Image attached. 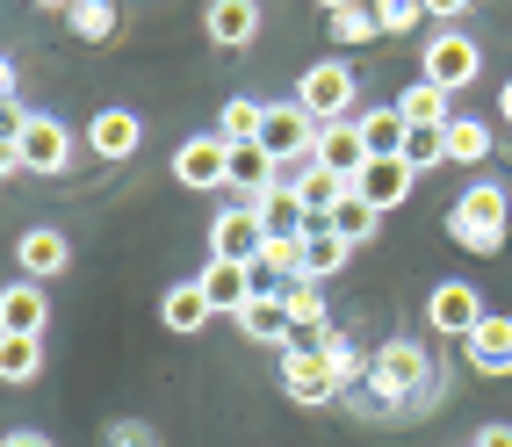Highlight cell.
<instances>
[{
  "label": "cell",
  "instance_id": "cell-1",
  "mask_svg": "<svg viewBox=\"0 0 512 447\" xmlns=\"http://www.w3.org/2000/svg\"><path fill=\"white\" fill-rule=\"evenodd\" d=\"M505 217H512V195H505L498 181H469V188L455 195V210H448V238H455L462 253L491 260V253L505 246Z\"/></svg>",
  "mask_w": 512,
  "mask_h": 447
},
{
  "label": "cell",
  "instance_id": "cell-2",
  "mask_svg": "<svg viewBox=\"0 0 512 447\" xmlns=\"http://www.w3.org/2000/svg\"><path fill=\"white\" fill-rule=\"evenodd\" d=\"M368 383L383 390V397H397L404 411L433 404V354H426V339H390V347H375Z\"/></svg>",
  "mask_w": 512,
  "mask_h": 447
},
{
  "label": "cell",
  "instance_id": "cell-3",
  "mask_svg": "<svg viewBox=\"0 0 512 447\" xmlns=\"http://www.w3.org/2000/svg\"><path fill=\"white\" fill-rule=\"evenodd\" d=\"M476 73H484V44H469L462 29H433V37L419 44V80L426 87L462 94V87H476Z\"/></svg>",
  "mask_w": 512,
  "mask_h": 447
},
{
  "label": "cell",
  "instance_id": "cell-4",
  "mask_svg": "<svg viewBox=\"0 0 512 447\" xmlns=\"http://www.w3.org/2000/svg\"><path fill=\"white\" fill-rule=\"evenodd\" d=\"M354 94H361V80H354L347 58H318V65H303V80H296V101H303L311 123H347Z\"/></svg>",
  "mask_w": 512,
  "mask_h": 447
},
{
  "label": "cell",
  "instance_id": "cell-5",
  "mask_svg": "<svg viewBox=\"0 0 512 447\" xmlns=\"http://www.w3.org/2000/svg\"><path fill=\"white\" fill-rule=\"evenodd\" d=\"M282 390L303 411L347 397V390H339V375H332V361H325V347H311V339H289V347H282Z\"/></svg>",
  "mask_w": 512,
  "mask_h": 447
},
{
  "label": "cell",
  "instance_id": "cell-6",
  "mask_svg": "<svg viewBox=\"0 0 512 447\" xmlns=\"http://www.w3.org/2000/svg\"><path fill=\"white\" fill-rule=\"evenodd\" d=\"M311 145H318V123L303 116V101H267L260 152H267V159H282V166H296V159H311Z\"/></svg>",
  "mask_w": 512,
  "mask_h": 447
},
{
  "label": "cell",
  "instance_id": "cell-7",
  "mask_svg": "<svg viewBox=\"0 0 512 447\" xmlns=\"http://www.w3.org/2000/svg\"><path fill=\"white\" fill-rule=\"evenodd\" d=\"M15 152H22V174H65V166H73V130H65L58 116H37V109H29Z\"/></svg>",
  "mask_w": 512,
  "mask_h": 447
},
{
  "label": "cell",
  "instance_id": "cell-8",
  "mask_svg": "<svg viewBox=\"0 0 512 447\" xmlns=\"http://www.w3.org/2000/svg\"><path fill=\"white\" fill-rule=\"evenodd\" d=\"M174 181H181V188H231V145H224L217 130L181 137V152H174Z\"/></svg>",
  "mask_w": 512,
  "mask_h": 447
},
{
  "label": "cell",
  "instance_id": "cell-9",
  "mask_svg": "<svg viewBox=\"0 0 512 447\" xmlns=\"http://www.w3.org/2000/svg\"><path fill=\"white\" fill-rule=\"evenodd\" d=\"M260 246H267V224L238 202V210H217L210 217V260H238V267H260Z\"/></svg>",
  "mask_w": 512,
  "mask_h": 447
},
{
  "label": "cell",
  "instance_id": "cell-10",
  "mask_svg": "<svg viewBox=\"0 0 512 447\" xmlns=\"http://www.w3.org/2000/svg\"><path fill=\"white\" fill-rule=\"evenodd\" d=\"M426 325L448 332V339H469L476 325H484V296H476V282H440L426 296Z\"/></svg>",
  "mask_w": 512,
  "mask_h": 447
},
{
  "label": "cell",
  "instance_id": "cell-11",
  "mask_svg": "<svg viewBox=\"0 0 512 447\" xmlns=\"http://www.w3.org/2000/svg\"><path fill=\"white\" fill-rule=\"evenodd\" d=\"M15 267H22V282H51V274L73 267V238L51 231V224H29L15 238Z\"/></svg>",
  "mask_w": 512,
  "mask_h": 447
},
{
  "label": "cell",
  "instance_id": "cell-12",
  "mask_svg": "<svg viewBox=\"0 0 512 447\" xmlns=\"http://www.w3.org/2000/svg\"><path fill=\"white\" fill-rule=\"evenodd\" d=\"M202 37L217 51H246L260 37V0H210L202 8Z\"/></svg>",
  "mask_w": 512,
  "mask_h": 447
},
{
  "label": "cell",
  "instance_id": "cell-13",
  "mask_svg": "<svg viewBox=\"0 0 512 447\" xmlns=\"http://www.w3.org/2000/svg\"><path fill=\"white\" fill-rule=\"evenodd\" d=\"M253 274H260V267H238V260H210V267L195 274V282H202V296H210V311H217V318H238V311H246V303L260 296V289H253Z\"/></svg>",
  "mask_w": 512,
  "mask_h": 447
},
{
  "label": "cell",
  "instance_id": "cell-14",
  "mask_svg": "<svg viewBox=\"0 0 512 447\" xmlns=\"http://www.w3.org/2000/svg\"><path fill=\"white\" fill-rule=\"evenodd\" d=\"M311 159L325 166V174H339V181H354L361 166H368V145H361V123L347 116V123H318V145H311Z\"/></svg>",
  "mask_w": 512,
  "mask_h": 447
},
{
  "label": "cell",
  "instance_id": "cell-15",
  "mask_svg": "<svg viewBox=\"0 0 512 447\" xmlns=\"http://www.w3.org/2000/svg\"><path fill=\"white\" fill-rule=\"evenodd\" d=\"M412 181H419V174H412V166H404V159H368L361 174H354V195L368 202L375 217H383V210H397V202L412 195Z\"/></svg>",
  "mask_w": 512,
  "mask_h": 447
},
{
  "label": "cell",
  "instance_id": "cell-16",
  "mask_svg": "<svg viewBox=\"0 0 512 447\" xmlns=\"http://www.w3.org/2000/svg\"><path fill=\"white\" fill-rule=\"evenodd\" d=\"M462 361H469L476 375H512V318L484 311V325L462 339Z\"/></svg>",
  "mask_w": 512,
  "mask_h": 447
},
{
  "label": "cell",
  "instance_id": "cell-17",
  "mask_svg": "<svg viewBox=\"0 0 512 447\" xmlns=\"http://www.w3.org/2000/svg\"><path fill=\"white\" fill-rule=\"evenodd\" d=\"M238 332H246L253 347H289L296 325H289V311H282V289H260L246 311H238Z\"/></svg>",
  "mask_w": 512,
  "mask_h": 447
},
{
  "label": "cell",
  "instance_id": "cell-18",
  "mask_svg": "<svg viewBox=\"0 0 512 447\" xmlns=\"http://www.w3.org/2000/svg\"><path fill=\"white\" fill-rule=\"evenodd\" d=\"M44 325H51L44 282H8V289H0V332H37L44 339Z\"/></svg>",
  "mask_w": 512,
  "mask_h": 447
},
{
  "label": "cell",
  "instance_id": "cell-19",
  "mask_svg": "<svg viewBox=\"0 0 512 447\" xmlns=\"http://www.w3.org/2000/svg\"><path fill=\"white\" fill-rule=\"evenodd\" d=\"M246 210L267 224V231H289V238H303V231H311L318 217L311 210H303V195H296V181H275V188H267V195H253L246 202Z\"/></svg>",
  "mask_w": 512,
  "mask_h": 447
},
{
  "label": "cell",
  "instance_id": "cell-20",
  "mask_svg": "<svg viewBox=\"0 0 512 447\" xmlns=\"http://www.w3.org/2000/svg\"><path fill=\"white\" fill-rule=\"evenodd\" d=\"M87 145H94L101 159H130V152L145 145V123L130 116V109H101V116L87 123Z\"/></svg>",
  "mask_w": 512,
  "mask_h": 447
},
{
  "label": "cell",
  "instance_id": "cell-21",
  "mask_svg": "<svg viewBox=\"0 0 512 447\" xmlns=\"http://www.w3.org/2000/svg\"><path fill=\"white\" fill-rule=\"evenodd\" d=\"M354 123H361L368 159H404V137H412V123L397 116V101H383V109H361Z\"/></svg>",
  "mask_w": 512,
  "mask_h": 447
},
{
  "label": "cell",
  "instance_id": "cell-22",
  "mask_svg": "<svg viewBox=\"0 0 512 447\" xmlns=\"http://www.w3.org/2000/svg\"><path fill=\"white\" fill-rule=\"evenodd\" d=\"M159 318H166V332H202V325H210L217 311H210V296H202V282H181V289H166L159 296Z\"/></svg>",
  "mask_w": 512,
  "mask_h": 447
},
{
  "label": "cell",
  "instance_id": "cell-23",
  "mask_svg": "<svg viewBox=\"0 0 512 447\" xmlns=\"http://www.w3.org/2000/svg\"><path fill=\"white\" fill-rule=\"evenodd\" d=\"M347 260H354V246L339 231H325V224L303 231V282H325V274H339Z\"/></svg>",
  "mask_w": 512,
  "mask_h": 447
},
{
  "label": "cell",
  "instance_id": "cell-24",
  "mask_svg": "<svg viewBox=\"0 0 512 447\" xmlns=\"http://www.w3.org/2000/svg\"><path fill=\"white\" fill-rule=\"evenodd\" d=\"M275 181H282V159H267L260 145H231V188L246 195V202H253V195H267Z\"/></svg>",
  "mask_w": 512,
  "mask_h": 447
},
{
  "label": "cell",
  "instance_id": "cell-25",
  "mask_svg": "<svg viewBox=\"0 0 512 447\" xmlns=\"http://www.w3.org/2000/svg\"><path fill=\"white\" fill-rule=\"evenodd\" d=\"M282 311H289L296 339H325V332H332V318H325V296H318V282H289V289H282Z\"/></svg>",
  "mask_w": 512,
  "mask_h": 447
},
{
  "label": "cell",
  "instance_id": "cell-26",
  "mask_svg": "<svg viewBox=\"0 0 512 447\" xmlns=\"http://www.w3.org/2000/svg\"><path fill=\"white\" fill-rule=\"evenodd\" d=\"M397 116L412 123V130H448V123H455V109H448V94H440V87H426V80L397 94Z\"/></svg>",
  "mask_w": 512,
  "mask_h": 447
},
{
  "label": "cell",
  "instance_id": "cell-27",
  "mask_svg": "<svg viewBox=\"0 0 512 447\" xmlns=\"http://www.w3.org/2000/svg\"><path fill=\"white\" fill-rule=\"evenodd\" d=\"M289 181H296V195H303V210H311L318 224H325V210H332V202H339V195H347V188H354V181H339V174H325V166H318V159H303V166H296V174H289Z\"/></svg>",
  "mask_w": 512,
  "mask_h": 447
},
{
  "label": "cell",
  "instance_id": "cell-28",
  "mask_svg": "<svg viewBox=\"0 0 512 447\" xmlns=\"http://www.w3.org/2000/svg\"><path fill=\"white\" fill-rule=\"evenodd\" d=\"M260 123H267V101L231 94V101H224V116H217V137H224V145H260Z\"/></svg>",
  "mask_w": 512,
  "mask_h": 447
},
{
  "label": "cell",
  "instance_id": "cell-29",
  "mask_svg": "<svg viewBox=\"0 0 512 447\" xmlns=\"http://www.w3.org/2000/svg\"><path fill=\"white\" fill-rule=\"evenodd\" d=\"M44 368V339L37 332H0V383H29Z\"/></svg>",
  "mask_w": 512,
  "mask_h": 447
},
{
  "label": "cell",
  "instance_id": "cell-30",
  "mask_svg": "<svg viewBox=\"0 0 512 447\" xmlns=\"http://www.w3.org/2000/svg\"><path fill=\"white\" fill-rule=\"evenodd\" d=\"M375 224H383V217H375V210H368V202H361L354 188H347V195H339L332 210H325V231H339L347 246H368V238H375Z\"/></svg>",
  "mask_w": 512,
  "mask_h": 447
},
{
  "label": "cell",
  "instance_id": "cell-31",
  "mask_svg": "<svg viewBox=\"0 0 512 447\" xmlns=\"http://www.w3.org/2000/svg\"><path fill=\"white\" fill-rule=\"evenodd\" d=\"M440 145H448V166H476V159H491V123L455 116L448 130H440Z\"/></svg>",
  "mask_w": 512,
  "mask_h": 447
},
{
  "label": "cell",
  "instance_id": "cell-32",
  "mask_svg": "<svg viewBox=\"0 0 512 447\" xmlns=\"http://www.w3.org/2000/svg\"><path fill=\"white\" fill-rule=\"evenodd\" d=\"M116 0H73V8H65V29H73L80 44H109L116 37Z\"/></svg>",
  "mask_w": 512,
  "mask_h": 447
},
{
  "label": "cell",
  "instance_id": "cell-33",
  "mask_svg": "<svg viewBox=\"0 0 512 447\" xmlns=\"http://www.w3.org/2000/svg\"><path fill=\"white\" fill-rule=\"evenodd\" d=\"M311 347H325V361H332V375H339V390H361V383H368V368H375V354L347 347V339H339V332L311 339Z\"/></svg>",
  "mask_w": 512,
  "mask_h": 447
},
{
  "label": "cell",
  "instance_id": "cell-34",
  "mask_svg": "<svg viewBox=\"0 0 512 447\" xmlns=\"http://www.w3.org/2000/svg\"><path fill=\"white\" fill-rule=\"evenodd\" d=\"M260 274H282V289H289V282H303V238L267 231V246H260Z\"/></svg>",
  "mask_w": 512,
  "mask_h": 447
},
{
  "label": "cell",
  "instance_id": "cell-35",
  "mask_svg": "<svg viewBox=\"0 0 512 447\" xmlns=\"http://www.w3.org/2000/svg\"><path fill=\"white\" fill-rule=\"evenodd\" d=\"M325 37L332 44H375L383 22H375V8H339V15H325Z\"/></svg>",
  "mask_w": 512,
  "mask_h": 447
},
{
  "label": "cell",
  "instance_id": "cell-36",
  "mask_svg": "<svg viewBox=\"0 0 512 447\" xmlns=\"http://www.w3.org/2000/svg\"><path fill=\"white\" fill-rule=\"evenodd\" d=\"M347 411H354V419H375V426H390V419H404V404H397V397H383L375 383L347 390Z\"/></svg>",
  "mask_w": 512,
  "mask_h": 447
},
{
  "label": "cell",
  "instance_id": "cell-37",
  "mask_svg": "<svg viewBox=\"0 0 512 447\" xmlns=\"http://www.w3.org/2000/svg\"><path fill=\"white\" fill-rule=\"evenodd\" d=\"M368 8H375V22H383V37H412V29H419V0H368Z\"/></svg>",
  "mask_w": 512,
  "mask_h": 447
},
{
  "label": "cell",
  "instance_id": "cell-38",
  "mask_svg": "<svg viewBox=\"0 0 512 447\" xmlns=\"http://www.w3.org/2000/svg\"><path fill=\"white\" fill-rule=\"evenodd\" d=\"M404 166H412V174H426V166H448L440 130H412V137H404Z\"/></svg>",
  "mask_w": 512,
  "mask_h": 447
},
{
  "label": "cell",
  "instance_id": "cell-39",
  "mask_svg": "<svg viewBox=\"0 0 512 447\" xmlns=\"http://www.w3.org/2000/svg\"><path fill=\"white\" fill-rule=\"evenodd\" d=\"M109 447H159V433L138 426V419H116V426H109Z\"/></svg>",
  "mask_w": 512,
  "mask_h": 447
},
{
  "label": "cell",
  "instance_id": "cell-40",
  "mask_svg": "<svg viewBox=\"0 0 512 447\" xmlns=\"http://www.w3.org/2000/svg\"><path fill=\"white\" fill-rule=\"evenodd\" d=\"M419 8H426V15H433L440 29H455V22H462V15L476 8V0H419Z\"/></svg>",
  "mask_w": 512,
  "mask_h": 447
},
{
  "label": "cell",
  "instance_id": "cell-41",
  "mask_svg": "<svg viewBox=\"0 0 512 447\" xmlns=\"http://www.w3.org/2000/svg\"><path fill=\"white\" fill-rule=\"evenodd\" d=\"M469 447H512V426H505V419H498V426H476Z\"/></svg>",
  "mask_w": 512,
  "mask_h": 447
},
{
  "label": "cell",
  "instance_id": "cell-42",
  "mask_svg": "<svg viewBox=\"0 0 512 447\" xmlns=\"http://www.w3.org/2000/svg\"><path fill=\"white\" fill-rule=\"evenodd\" d=\"M22 174V152H15V137H0V181H15Z\"/></svg>",
  "mask_w": 512,
  "mask_h": 447
},
{
  "label": "cell",
  "instance_id": "cell-43",
  "mask_svg": "<svg viewBox=\"0 0 512 447\" xmlns=\"http://www.w3.org/2000/svg\"><path fill=\"white\" fill-rule=\"evenodd\" d=\"M0 447H51L44 433H29V426H15V433H0Z\"/></svg>",
  "mask_w": 512,
  "mask_h": 447
},
{
  "label": "cell",
  "instance_id": "cell-44",
  "mask_svg": "<svg viewBox=\"0 0 512 447\" xmlns=\"http://www.w3.org/2000/svg\"><path fill=\"white\" fill-rule=\"evenodd\" d=\"M0 101H15V58H0Z\"/></svg>",
  "mask_w": 512,
  "mask_h": 447
},
{
  "label": "cell",
  "instance_id": "cell-45",
  "mask_svg": "<svg viewBox=\"0 0 512 447\" xmlns=\"http://www.w3.org/2000/svg\"><path fill=\"white\" fill-rule=\"evenodd\" d=\"M498 123L512 130V80H505V94H498Z\"/></svg>",
  "mask_w": 512,
  "mask_h": 447
},
{
  "label": "cell",
  "instance_id": "cell-46",
  "mask_svg": "<svg viewBox=\"0 0 512 447\" xmlns=\"http://www.w3.org/2000/svg\"><path fill=\"white\" fill-rule=\"evenodd\" d=\"M318 8H325V15H339V8H361V0H318Z\"/></svg>",
  "mask_w": 512,
  "mask_h": 447
},
{
  "label": "cell",
  "instance_id": "cell-47",
  "mask_svg": "<svg viewBox=\"0 0 512 447\" xmlns=\"http://www.w3.org/2000/svg\"><path fill=\"white\" fill-rule=\"evenodd\" d=\"M29 8H58V15H65V8H73V0H29Z\"/></svg>",
  "mask_w": 512,
  "mask_h": 447
}]
</instances>
